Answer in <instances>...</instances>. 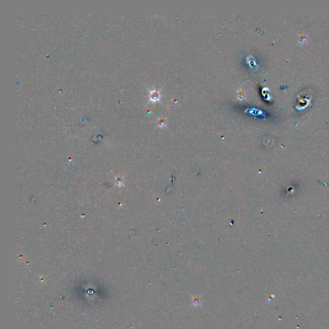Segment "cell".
Here are the masks:
<instances>
[{"label": "cell", "instance_id": "6da1fadb", "mask_svg": "<svg viewBox=\"0 0 329 329\" xmlns=\"http://www.w3.org/2000/svg\"><path fill=\"white\" fill-rule=\"evenodd\" d=\"M151 97L153 98V99L157 100V99L159 98V94H158V93H157V92L153 93H152V95H151Z\"/></svg>", "mask_w": 329, "mask_h": 329}]
</instances>
